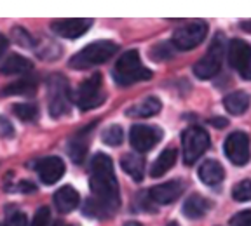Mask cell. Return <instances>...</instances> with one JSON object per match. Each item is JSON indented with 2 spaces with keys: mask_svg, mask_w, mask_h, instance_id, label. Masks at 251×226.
<instances>
[{
  "mask_svg": "<svg viewBox=\"0 0 251 226\" xmlns=\"http://www.w3.org/2000/svg\"><path fill=\"white\" fill-rule=\"evenodd\" d=\"M91 191L94 200L101 203L108 212H114L119 207V184L114 174V162L105 153L94 155L91 162Z\"/></svg>",
  "mask_w": 251,
  "mask_h": 226,
  "instance_id": "obj_1",
  "label": "cell"
},
{
  "mask_svg": "<svg viewBox=\"0 0 251 226\" xmlns=\"http://www.w3.org/2000/svg\"><path fill=\"white\" fill-rule=\"evenodd\" d=\"M114 78L119 86H131V84L141 82V80H150L152 71L141 65L138 51H127L115 63Z\"/></svg>",
  "mask_w": 251,
  "mask_h": 226,
  "instance_id": "obj_2",
  "label": "cell"
},
{
  "mask_svg": "<svg viewBox=\"0 0 251 226\" xmlns=\"http://www.w3.org/2000/svg\"><path fill=\"white\" fill-rule=\"evenodd\" d=\"M117 44L112 40H98L86 45L70 59V67L75 70H87L96 65H103L117 52Z\"/></svg>",
  "mask_w": 251,
  "mask_h": 226,
  "instance_id": "obj_3",
  "label": "cell"
},
{
  "mask_svg": "<svg viewBox=\"0 0 251 226\" xmlns=\"http://www.w3.org/2000/svg\"><path fill=\"white\" fill-rule=\"evenodd\" d=\"M224 35L218 33V35L213 39L211 47H209L208 54L201 58L199 61L194 65V75L201 80H208L213 78L215 75L220 73L222 70V61H224Z\"/></svg>",
  "mask_w": 251,
  "mask_h": 226,
  "instance_id": "obj_4",
  "label": "cell"
},
{
  "mask_svg": "<svg viewBox=\"0 0 251 226\" xmlns=\"http://www.w3.org/2000/svg\"><path fill=\"white\" fill-rule=\"evenodd\" d=\"M211 139L202 127H188L181 134V146H183V160L187 165H192L206 150L209 148Z\"/></svg>",
  "mask_w": 251,
  "mask_h": 226,
  "instance_id": "obj_5",
  "label": "cell"
},
{
  "mask_svg": "<svg viewBox=\"0 0 251 226\" xmlns=\"http://www.w3.org/2000/svg\"><path fill=\"white\" fill-rule=\"evenodd\" d=\"M103 78L100 73L91 75L87 80H84L78 90L75 94V101H77L78 108L87 112V110H93L96 106H100L105 99V94H103Z\"/></svg>",
  "mask_w": 251,
  "mask_h": 226,
  "instance_id": "obj_6",
  "label": "cell"
},
{
  "mask_svg": "<svg viewBox=\"0 0 251 226\" xmlns=\"http://www.w3.org/2000/svg\"><path fill=\"white\" fill-rule=\"evenodd\" d=\"M208 35V23L206 21H190L178 28L173 35V45L180 51H190L197 47Z\"/></svg>",
  "mask_w": 251,
  "mask_h": 226,
  "instance_id": "obj_7",
  "label": "cell"
},
{
  "mask_svg": "<svg viewBox=\"0 0 251 226\" xmlns=\"http://www.w3.org/2000/svg\"><path fill=\"white\" fill-rule=\"evenodd\" d=\"M70 108V87L61 75H54L49 80V113L52 118H58Z\"/></svg>",
  "mask_w": 251,
  "mask_h": 226,
  "instance_id": "obj_8",
  "label": "cell"
},
{
  "mask_svg": "<svg viewBox=\"0 0 251 226\" xmlns=\"http://www.w3.org/2000/svg\"><path fill=\"white\" fill-rule=\"evenodd\" d=\"M228 63L239 77L251 80V45L243 39L230 40L228 45Z\"/></svg>",
  "mask_w": 251,
  "mask_h": 226,
  "instance_id": "obj_9",
  "label": "cell"
},
{
  "mask_svg": "<svg viewBox=\"0 0 251 226\" xmlns=\"http://www.w3.org/2000/svg\"><path fill=\"white\" fill-rule=\"evenodd\" d=\"M224 152L227 158L234 165H246L250 162L251 148H250V137L246 133H232L225 139Z\"/></svg>",
  "mask_w": 251,
  "mask_h": 226,
  "instance_id": "obj_10",
  "label": "cell"
},
{
  "mask_svg": "<svg viewBox=\"0 0 251 226\" xmlns=\"http://www.w3.org/2000/svg\"><path fill=\"white\" fill-rule=\"evenodd\" d=\"M162 139V131L155 125H145V124H136L131 127L129 141L131 146L138 150L140 153L150 152L159 141Z\"/></svg>",
  "mask_w": 251,
  "mask_h": 226,
  "instance_id": "obj_11",
  "label": "cell"
},
{
  "mask_svg": "<svg viewBox=\"0 0 251 226\" xmlns=\"http://www.w3.org/2000/svg\"><path fill=\"white\" fill-rule=\"evenodd\" d=\"M35 169L42 183L46 184H54L65 174V164L58 157H47V158L39 160L35 164Z\"/></svg>",
  "mask_w": 251,
  "mask_h": 226,
  "instance_id": "obj_12",
  "label": "cell"
},
{
  "mask_svg": "<svg viewBox=\"0 0 251 226\" xmlns=\"http://www.w3.org/2000/svg\"><path fill=\"white\" fill-rule=\"evenodd\" d=\"M91 20H58L51 24L52 31L63 39H78L91 28Z\"/></svg>",
  "mask_w": 251,
  "mask_h": 226,
  "instance_id": "obj_13",
  "label": "cell"
},
{
  "mask_svg": "<svg viewBox=\"0 0 251 226\" xmlns=\"http://www.w3.org/2000/svg\"><path fill=\"white\" fill-rule=\"evenodd\" d=\"M181 193H183V183L178 180L157 184V186H153L152 190L149 191L150 199H152L153 202L161 203V205L173 203L175 200H178V197H180Z\"/></svg>",
  "mask_w": 251,
  "mask_h": 226,
  "instance_id": "obj_14",
  "label": "cell"
},
{
  "mask_svg": "<svg viewBox=\"0 0 251 226\" xmlns=\"http://www.w3.org/2000/svg\"><path fill=\"white\" fill-rule=\"evenodd\" d=\"M199 178L204 184L216 186V184H220L224 181L225 169H224V165L220 164V162H216V160H206L199 167Z\"/></svg>",
  "mask_w": 251,
  "mask_h": 226,
  "instance_id": "obj_15",
  "label": "cell"
},
{
  "mask_svg": "<svg viewBox=\"0 0 251 226\" xmlns=\"http://www.w3.org/2000/svg\"><path fill=\"white\" fill-rule=\"evenodd\" d=\"M52 200H54L56 209L65 214V212H72L75 207L78 205V200H80V197H78V193H77V190H75V188L63 186V188H59V190L56 191L54 197H52Z\"/></svg>",
  "mask_w": 251,
  "mask_h": 226,
  "instance_id": "obj_16",
  "label": "cell"
},
{
  "mask_svg": "<svg viewBox=\"0 0 251 226\" xmlns=\"http://www.w3.org/2000/svg\"><path fill=\"white\" fill-rule=\"evenodd\" d=\"M37 82L35 77H23L16 82L9 84L2 89V96H28V94H35L37 90Z\"/></svg>",
  "mask_w": 251,
  "mask_h": 226,
  "instance_id": "obj_17",
  "label": "cell"
},
{
  "mask_svg": "<svg viewBox=\"0 0 251 226\" xmlns=\"http://www.w3.org/2000/svg\"><path fill=\"white\" fill-rule=\"evenodd\" d=\"M31 70V61L20 54H11L0 63V71L4 75H23Z\"/></svg>",
  "mask_w": 251,
  "mask_h": 226,
  "instance_id": "obj_18",
  "label": "cell"
},
{
  "mask_svg": "<svg viewBox=\"0 0 251 226\" xmlns=\"http://www.w3.org/2000/svg\"><path fill=\"white\" fill-rule=\"evenodd\" d=\"M225 110L232 115H243L248 108H250V94L244 90H235L225 96L224 99Z\"/></svg>",
  "mask_w": 251,
  "mask_h": 226,
  "instance_id": "obj_19",
  "label": "cell"
},
{
  "mask_svg": "<svg viewBox=\"0 0 251 226\" xmlns=\"http://www.w3.org/2000/svg\"><path fill=\"white\" fill-rule=\"evenodd\" d=\"M162 108L161 101L157 98H153V96H150V98H145L141 103H138V105L131 106L127 112H126V115H129V117H153L155 113H159Z\"/></svg>",
  "mask_w": 251,
  "mask_h": 226,
  "instance_id": "obj_20",
  "label": "cell"
},
{
  "mask_svg": "<svg viewBox=\"0 0 251 226\" xmlns=\"http://www.w3.org/2000/svg\"><path fill=\"white\" fill-rule=\"evenodd\" d=\"M121 165L134 181L140 183L143 180V171H145V160L136 153H126L121 158Z\"/></svg>",
  "mask_w": 251,
  "mask_h": 226,
  "instance_id": "obj_21",
  "label": "cell"
},
{
  "mask_svg": "<svg viewBox=\"0 0 251 226\" xmlns=\"http://www.w3.org/2000/svg\"><path fill=\"white\" fill-rule=\"evenodd\" d=\"M176 157H178L176 150H173V148L164 150V152L155 158V162H153L152 171H150L152 178H161L169 169H173V165L176 164Z\"/></svg>",
  "mask_w": 251,
  "mask_h": 226,
  "instance_id": "obj_22",
  "label": "cell"
},
{
  "mask_svg": "<svg viewBox=\"0 0 251 226\" xmlns=\"http://www.w3.org/2000/svg\"><path fill=\"white\" fill-rule=\"evenodd\" d=\"M208 209H209V202L201 195L188 197V199L185 200V203H183V214L187 216L188 219L202 218Z\"/></svg>",
  "mask_w": 251,
  "mask_h": 226,
  "instance_id": "obj_23",
  "label": "cell"
},
{
  "mask_svg": "<svg viewBox=\"0 0 251 226\" xmlns=\"http://www.w3.org/2000/svg\"><path fill=\"white\" fill-rule=\"evenodd\" d=\"M12 112L23 122H33L39 117V108L35 105H30V103H18V105H14Z\"/></svg>",
  "mask_w": 251,
  "mask_h": 226,
  "instance_id": "obj_24",
  "label": "cell"
},
{
  "mask_svg": "<svg viewBox=\"0 0 251 226\" xmlns=\"http://www.w3.org/2000/svg\"><path fill=\"white\" fill-rule=\"evenodd\" d=\"M101 139L108 146H119L124 141V133L121 125H110L101 133Z\"/></svg>",
  "mask_w": 251,
  "mask_h": 226,
  "instance_id": "obj_25",
  "label": "cell"
},
{
  "mask_svg": "<svg viewBox=\"0 0 251 226\" xmlns=\"http://www.w3.org/2000/svg\"><path fill=\"white\" fill-rule=\"evenodd\" d=\"M86 152H87V143L84 139H80V136L74 137L70 143V146H68V153H70V157L74 158L75 164H80L82 162V158L86 157Z\"/></svg>",
  "mask_w": 251,
  "mask_h": 226,
  "instance_id": "obj_26",
  "label": "cell"
},
{
  "mask_svg": "<svg viewBox=\"0 0 251 226\" xmlns=\"http://www.w3.org/2000/svg\"><path fill=\"white\" fill-rule=\"evenodd\" d=\"M232 197L237 202H248V200H251V181L244 180L235 184L234 190H232Z\"/></svg>",
  "mask_w": 251,
  "mask_h": 226,
  "instance_id": "obj_27",
  "label": "cell"
},
{
  "mask_svg": "<svg viewBox=\"0 0 251 226\" xmlns=\"http://www.w3.org/2000/svg\"><path fill=\"white\" fill-rule=\"evenodd\" d=\"M173 47L171 44H159V45L150 52V58L155 59V61H166V59L173 58Z\"/></svg>",
  "mask_w": 251,
  "mask_h": 226,
  "instance_id": "obj_28",
  "label": "cell"
},
{
  "mask_svg": "<svg viewBox=\"0 0 251 226\" xmlns=\"http://www.w3.org/2000/svg\"><path fill=\"white\" fill-rule=\"evenodd\" d=\"M49 219H51V212L47 207H40L39 211L35 212L33 219H31L30 226H49Z\"/></svg>",
  "mask_w": 251,
  "mask_h": 226,
  "instance_id": "obj_29",
  "label": "cell"
},
{
  "mask_svg": "<svg viewBox=\"0 0 251 226\" xmlns=\"http://www.w3.org/2000/svg\"><path fill=\"white\" fill-rule=\"evenodd\" d=\"M230 226H251V211H241L230 219Z\"/></svg>",
  "mask_w": 251,
  "mask_h": 226,
  "instance_id": "obj_30",
  "label": "cell"
},
{
  "mask_svg": "<svg viewBox=\"0 0 251 226\" xmlns=\"http://www.w3.org/2000/svg\"><path fill=\"white\" fill-rule=\"evenodd\" d=\"M12 136H14V127H12V124L9 122V118L0 117V137L9 139V137H12Z\"/></svg>",
  "mask_w": 251,
  "mask_h": 226,
  "instance_id": "obj_31",
  "label": "cell"
},
{
  "mask_svg": "<svg viewBox=\"0 0 251 226\" xmlns=\"http://www.w3.org/2000/svg\"><path fill=\"white\" fill-rule=\"evenodd\" d=\"M5 226H26V216L23 212H12L7 218Z\"/></svg>",
  "mask_w": 251,
  "mask_h": 226,
  "instance_id": "obj_32",
  "label": "cell"
},
{
  "mask_svg": "<svg viewBox=\"0 0 251 226\" xmlns=\"http://www.w3.org/2000/svg\"><path fill=\"white\" fill-rule=\"evenodd\" d=\"M209 124L216 125V127H227V124H228V122L225 120V118H220V117H216V118H211V120H209Z\"/></svg>",
  "mask_w": 251,
  "mask_h": 226,
  "instance_id": "obj_33",
  "label": "cell"
},
{
  "mask_svg": "<svg viewBox=\"0 0 251 226\" xmlns=\"http://www.w3.org/2000/svg\"><path fill=\"white\" fill-rule=\"evenodd\" d=\"M5 49H7V39H5V37L0 33V56L4 54Z\"/></svg>",
  "mask_w": 251,
  "mask_h": 226,
  "instance_id": "obj_34",
  "label": "cell"
},
{
  "mask_svg": "<svg viewBox=\"0 0 251 226\" xmlns=\"http://www.w3.org/2000/svg\"><path fill=\"white\" fill-rule=\"evenodd\" d=\"M241 28L246 31H251V21H244V23H241Z\"/></svg>",
  "mask_w": 251,
  "mask_h": 226,
  "instance_id": "obj_35",
  "label": "cell"
},
{
  "mask_svg": "<svg viewBox=\"0 0 251 226\" xmlns=\"http://www.w3.org/2000/svg\"><path fill=\"white\" fill-rule=\"evenodd\" d=\"M124 226H141L140 223H136V221H129V223H126Z\"/></svg>",
  "mask_w": 251,
  "mask_h": 226,
  "instance_id": "obj_36",
  "label": "cell"
},
{
  "mask_svg": "<svg viewBox=\"0 0 251 226\" xmlns=\"http://www.w3.org/2000/svg\"><path fill=\"white\" fill-rule=\"evenodd\" d=\"M54 226H67V225H65V223H61V221H58V223H56Z\"/></svg>",
  "mask_w": 251,
  "mask_h": 226,
  "instance_id": "obj_37",
  "label": "cell"
},
{
  "mask_svg": "<svg viewBox=\"0 0 251 226\" xmlns=\"http://www.w3.org/2000/svg\"><path fill=\"white\" fill-rule=\"evenodd\" d=\"M166 226H178V223H169V225H166Z\"/></svg>",
  "mask_w": 251,
  "mask_h": 226,
  "instance_id": "obj_38",
  "label": "cell"
},
{
  "mask_svg": "<svg viewBox=\"0 0 251 226\" xmlns=\"http://www.w3.org/2000/svg\"><path fill=\"white\" fill-rule=\"evenodd\" d=\"M0 226H2V225H0Z\"/></svg>",
  "mask_w": 251,
  "mask_h": 226,
  "instance_id": "obj_39",
  "label": "cell"
}]
</instances>
